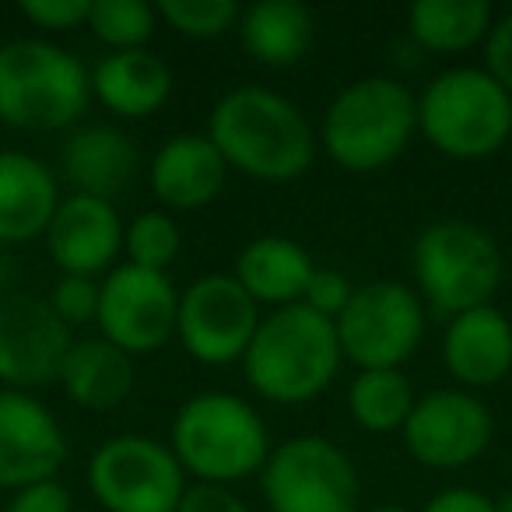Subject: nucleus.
Returning <instances> with one entry per match:
<instances>
[{
	"mask_svg": "<svg viewBox=\"0 0 512 512\" xmlns=\"http://www.w3.org/2000/svg\"><path fill=\"white\" fill-rule=\"evenodd\" d=\"M207 137L232 172L260 183H295L316 162L313 123L292 99L260 85L228 88L207 116Z\"/></svg>",
	"mask_w": 512,
	"mask_h": 512,
	"instance_id": "nucleus-1",
	"label": "nucleus"
},
{
	"mask_svg": "<svg viewBox=\"0 0 512 512\" xmlns=\"http://www.w3.org/2000/svg\"><path fill=\"white\" fill-rule=\"evenodd\" d=\"M341 362L344 355L334 320H323L299 302L264 313L239 365L256 397L299 407L334 383Z\"/></svg>",
	"mask_w": 512,
	"mask_h": 512,
	"instance_id": "nucleus-2",
	"label": "nucleus"
},
{
	"mask_svg": "<svg viewBox=\"0 0 512 512\" xmlns=\"http://www.w3.org/2000/svg\"><path fill=\"white\" fill-rule=\"evenodd\" d=\"M418 134V95L390 74H369L330 99L320 120L323 151L344 172H379L393 165Z\"/></svg>",
	"mask_w": 512,
	"mask_h": 512,
	"instance_id": "nucleus-3",
	"label": "nucleus"
},
{
	"mask_svg": "<svg viewBox=\"0 0 512 512\" xmlns=\"http://www.w3.org/2000/svg\"><path fill=\"white\" fill-rule=\"evenodd\" d=\"M169 449L197 484H232L260 474L271 456V432L249 400L204 390L183 400L169 428Z\"/></svg>",
	"mask_w": 512,
	"mask_h": 512,
	"instance_id": "nucleus-4",
	"label": "nucleus"
},
{
	"mask_svg": "<svg viewBox=\"0 0 512 512\" xmlns=\"http://www.w3.org/2000/svg\"><path fill=\"white\" fill-rule=\"evenodd\" d=\"M92 102V71L50 39L0 46V123L15 130H71Z\"/></svg>",
	"mask_w": 512,
	"mask_h": 512,
	"instance_id": "nucleus-5",
	"label": "nucleus"
},
{
	"mask_svg": "<svg viewBox=\"0 0 512 512\" xmlns=\"http://www.w3.org/2000/svg\"><path fill=\"white\" fill-rule=\"evenodd\" d=\"M411 274L425 309L453 320L470 309L491 306L505 260L488 228L467 218H439L414 239Z\"/></svg>",
	"mask_w": 512,
	"mask_h": 512,
	"instance_id": "nucleus-6",
	"label": "nucleus"
},
{
	"mask_svg": "<svg viewBox=\"0 0 512 512\" xmlns=\"http://www.w3.org/2000/svg\"><path fill=\"white\" fill-rule=\"evenodd\" d=\"M418 134L456 162L488 158L512 137V95L484 67H449L418 95Z\"/></svg>",
	"mask_w": 512,
	"mask_h": 512,
	"instance_id": "nucleus-7",
	"label": "nucleus"
},
{
	"mask_svg": "<svg viewBox=\"0 0 512 512\" xmlns=\"http://www.w3.org/2000/svg\"><path fill=\"white\" fill-rule=\"evenodd\" d=\"M88 488L106 512H176L190 484L169 442L120 432L88 456Z\"/></svg>",
	"mask_w": 512,
	"mask_h": 512,
	"instance_id": "nucleus-8",
	"label": "nucleus"
},
{
	"mask_svg": "<svg viewBox=\"0 0 512 512\" xmlns=\"http://www.w3.org/2000/svg\"><path fill=\"white\" fill-rule=\"evenodd\" d=\"M271 512H358V470L327 435H292L260 470Z\"/></svg>",
	"mask_w": 512,
	"mask_h": 512,
	"instance_id": "nucleus-9",
	"label": "nucleus"
},
{
	"mask_svg": "<svg viewBox=\"0 0 512 512\" xmlns=\"http://www.w3.org/2000/svg\"><path fill=\"white\" fill-rule=\"evenodd\" d=\"M334 330L344 362L358 372L400 369L425 337V302L400 281L355 285V295L334 320Z\"/></svg>",
	"mask_w": 512,
	"mask_h": 512,
	"instance_id": "nucleus-10",
	"label": "nucleus"
},
{
	"mask_svg": "<svg viewBox=\"0 0 512 512\" xmlns=\"http://www.w3.org/2000/svg\"><path fill=\"white\" fill-rule=\"evenodd\" d=\"M260 320L264 309L242 292L239 281L232 274L211 271L179 292L176 341L193 362L225 369L242 362Z\"/></svg>",
	"mask_w": 512,
	"mask_h": 512,
	"instance_id": "nucleus-11",
	"label": "nucleus"
},
{
	"mask_svg": "<svg viewBox=\"0 0 512 512\" xmlns=\"http://www.w3.org/2000/svg\"><path fill=\"white\" fill-rule=\"evenodd\" d=\"M179 288L162 271H144L134 264H116L99 281V337L120 351L151 355L176 337Z\"/></svg>",
	"mask_w": 512,
	"mask_h": 512,
	"instance_id": "nucleus-12",
	"label": "nucleus"
},
{
	"mask_svg": "<svg viewBox=\"0 0 512 512\" xmlns=\"http://www.w3.org/2000/svg\"><path fill=\"white\" fill-rule=\"evenodd\" d=\"M404 446L428 470H460L481 460L495 435L491 407L477 393L446 386L418 397L404 425Z\"/></svg>",
	"mask_w": 512,
	"mask_h": 512,
	"instance_id": "nucleus-13",
	"label": "nucleus"
},
{
	"mask_svg": "<svg viewBox=\"0 0 512 512\" xmlns=\"http://www.w3.org/2000/svg\"><path fill=\"white\" fill-rule=\"evenodd\" d=\"M71 344V327L60 323L43 295H0V390L32 393L57 383Z\"/></svg>",
	"mask_w": 512,
	"mask_h": 512,
	"instance_id": "nucleus-14",
	"label": "nucleus"
},
{
	"mask_svg": "<svg viewBox=\"0 0 512 512\" xmlns=\"http://www.w3.org/2000/svg\"><path fill=\"white\" fill-rule=\"evenodd\" d=\"M64 460L67 435L57 414L36 393L0 390V488L53 481Z\"/></svg>",
	"mask_w": 512,
	"mask_h": 512,
	"instance_id": "nucleus-15",
	"label": "nucleus"
},
{
	"mask_svg": "<svg viewBox=\"0 0 512 512\" xmlns=\"http://www.w3.org/2000/svg\"><path fill=\"white\" fill-rule=\"evenodd\" d=\"M123 225L113 200L67 193L46 228L43 242L53 267L60 274H81V278H106L123 253Z\"/></svg>",
	"mask_w": 512,
	"mask_h": 512,
	"instance_id": "nucleus-16",
	"label": "nucleus"
},
{
	"mask_svg": "<svg viewBox=\"0 0 512 512\" xmlns=\"http://www.w3.org/2000/svg\"><path fill=\"white\" fill-rule=\"evenodd\" d=\"M228 162L207 134H172L148 162V186L162 211H200L228 183Z\"/></svg>",
	"mask_w": 512,
	"mask_h": 512,
	"instance_id": "nucleus-17",
	"label": "nucleus"
},
{
	"mask_svg": "<svg viewBox=\"0 0 512 512\" xmlns=\"http://www.w3.org/2000/svg\"><path fill=\"white\" fill-rule=\"evenodd\" d=\"M137 169V144L113 123H81L60 144V179L71 193L113 200L134 183Z\"/></svg>",
	"mask_w": 512,
	"mask_h": 512,
	"instance_id": "nucleus-18",
	"label": "nucleus"
},
{
	"mask_svg": "<svg viewBox=\"0 0 512 512\" xmlns=\"http://www.w3.org/2000/svg\"><path fill=\"white\" fill-rule=\"evenodd\" d=\"M442 365L460 390H488L512 372V320L495 306L460 313L442 334Z\"/></svg>",
	"mask_w": 512,
	"mask_h": 512,
	"instance_id": "nucleus-19",
	"label": "nucleus"
},
{
	"mask_svg": "<svg viewBox=\"0 0 512 512\" xmlns=\"http://www.w3.org/2000/svg\"><path fill=\"white\" fill-rule=\"evenodd\" d=\"M60 176L29 151H0V246L43 239L60 207Z\"/></svg>",
	"mask_w": 512,
	"mask_h": 512,
	"instance_id": "nucleus-20",
	"label": "nucleus"
},
{
	"mask_svg": "<svg viewBox=\"0 0 512 512\" xmlns=\"http://www.w3.org/2000/svg\"><path fill=\"white\" fill-rule=\"evenodd\" d=\"M316 264L313 253L292 235H256L239 249L232 267V278L242 285V292L264 309L299 306L306 285L313 278Z\"/></svg>",
	"mask_w": 512,
	"mask_h": 512,
	"instance_id": "nucleus-21",
	"label": "nucleus"
},
{
	"mask_svg": "<svg viewBox=\"0 0 512 512\" xmlns=\"http://www.w3.org/2000/svg\"><path fill=\"white\" fill-rule=\"evenodd\" d=\"M172 67L151 50L106 53L92 67V99L120 120H148L169 102Z\"/></svg>",
	"mask_w": 512,
	"mask_h": 512,
	"instance_id": "nucleus-22",
	"label": "nucleus"
},
{
	"mask_svg": "<svg viewBox=\"0 0 512 512\" xmlns=\"http://www.w3.org/2000/svg\"><path fill=\"white\" fill-rule=\"evenodd\" d=\"M57 383L71 404L85 411H113L134 393V358L106 337H81L67 348Z\"/></svg>",
	"mask_w": 512,
	"mask_h": 512,
	"instance_id": "nucleus-23",
	"label": "nucleus"
},
{
	"mask_svg": "<svg viewBox=\"0 0 512 512\" xmlns=\"http://www.w3.org/2000/svg\"><path fill=\"white\" fill-rule=\"evenodd\" d=\"M239 43L256 64L295 67L309 53L316 36V22L299 0H260L239 15Z\"/></svg>",
	"mask_w": 512,
	"mask_h": 512,
	"instance_id": "nucleus-24",
	"label": "nucleus"
},
{
	"mask_svg": "<svg viewBox=\"0 0 512 512\" xmlns=\"http://www.w3.org/2000/svg\"><path fill=\"white\" fill-rule=\"evenodd\" d=\"M495 8L488 0H414L407 8V39L421 53H467L474 46H484Z\"/></svg>",
	"mask_w": 512,
	"mask_h": 512,
	"instance_id": "nucleus-25",
	"label": "nucleus"
},
{
	"mask_svg": "<svg viewBox=\"0 0 512 512\" xmlns=\"http://www.w3.org/2000/svg\"><path fill=\"white\" fill-rule=\"evenodd\" d=\"M414 404H418V393L404 369L355 372L348 386V414L369 435L404 432Z\"/></svg>",
	"mask_w": 512,
	"mask_h": 512,
	"instance_id": "nucleus-26",
	"label": "nucleus"
},
{
	"mask_svg": "<svg viewBox=\"0 0 512 512\" xmlns=\"http://www.w3.org/2000/svg\"><path fill=\"white\" fill-rule=\"evenodd\" d=\"M158 29L155 4L144 0H92L88 8V32L109 53L148 50V39Z\"/></svg>",
	"mask_w": 512,
	"mask_h": 512,
	"instance_id": "nucleus-27",
	"label": "nucleus"
},
{
	"mask_svg": "<svg viewBox=\"0 0 512 512\" xmlns=\"http://www.w3.org/2000/svg\"><path fill=\"white\" fill-rule=\"evenodd\" d=\"M183 246V232H179L176 218L162 207L151 211H137L134 218L123 225V253L127 264L144 267V271H162L169 274L172 260L179 256Z\"/></svg>",
	"mask_w": 512,
	"mask_h": 512,
	"instance_id": "nucleus-28",
	"label": "nucleus"
},
{
	"mask_svg": "<svg viewBox=\"0 0 512 512\" xmlns=\"http://www.w3.org/2000/svg\"><path fill=\"white\" fill-rule=\"evenodd\" d=\"M158 22L183 39H221L239 25L242 8L235 0H158Z\"/></svg>",
	"mask_w": 512,
	"mask_h": 512,
	"instance_id": "nucleus-29",
	"label": "nucleus"
},
{
	"mask_svg": "<svg viewBox=\"0 0 512 512\" xmlns=\"http://www.w3.org/2000/svg\"><path fill=\"white\" fill-rule=\"evenodd\" d=\"M99 281L102 278H81V274H60L53 281L50 295V309L60 316L64 327H85V323H95L99 316Z\"/></svg>",
	"mask_w": 512,
	"mask_h": 512,
	"instance_id": "nucleus-30",
	"label": "nucleus"
},
{
	"mask_svg": "<svg viewBox=\"0 0 512 512\" xmlns=\"http://www.w3.org/2000/svg\"><path fill=\"white\" fill-rule=\"evenodd\" d=\"M351 295H355V285H351L348 274L337 271V267H316L306 285V295H302V306L320 313L323 320H337L348 309Z\"/></svg>",
	"mask_w": 512,
	"mask_h": 512,
	"instance_id": "nucleus-31",
	"label": "nucleus"
},
{
	"mask_svg": "<svg viewBox=\"0 0 512 512\" xmlns=\"http://www.w3.org/2000/svg\"><path fill=\"white\" fill-rule=\"evenodd\" d=\"M92 0H22L18 11L29 25L43 32H74L88 25Z\"/></svg>",
	"mask_w": 512,
	"mask_h": 512,
	"instance_id": "nucleus-32",
	"label": "nucleus"
},
{
	"mask_svg": "<svg viewBox=\"0 0 512 512\" xmlns=\"http://www.w3.org/2000/svg\"><path fill=\"white\" fill-rule=\"evenodd\" d=\"M4 512H74V498L67 491V484H60L53 477V481H39L29 484V488L11 491Z\"/></svg>",
	"mask_w": 512,
	"mask_h": 512,
	"instance_id": "nucleus-33",
	"label": "nucleus"
},
{
	"mask_svg": "<svg viewBox=\"0 0 512 512\" xmlns=\"http://www.w3.org/2000/svg\"><path fill=\"white\" fill-rule=\"evenodd\" d=\"M484 71L512 95V11L495 18L488 39H484Z\"/></svg>",
	"mask_w": 512,
	"mask_h": 512,
	"instance_id": "nucleus-34",
	"label": "nucleus"
},
{
	"mask_svg": "<svg viewBox=\"0 0 512 512\" xmlns=\"http://www.w3.org/2000/svg\"><path fill=\"white\" fill-rule=\"evenodd\" d=\"M176 512H253L225 484H190Z\"/></svg>",
	"mask_w": 512,
	"mask_h": 512,
	"instance_id": "nucleus-35",
	"label": "nucleus"
},
{
	"mask_svg": "<svg viewBox=\"0 0 512 512\" xmlns=\"http://www.w3.org/2000/svg\"><path fill=\"white\" fill-rule=\"evenodd\" d=\"M421 512H495V495H484L467 484H449V488L435 491Z\"/></svg>",
	"mask_w": 512,
	"mask_h": 512,
	"instance_id": "nucleus-36",
	"label": "nucleus"
},
{
	"mask_svg": "<svg viewBox=\"0 0 512 512\" xmlns=\"http://www.w3.org/2000/svg\"><path fill=\"white\" fill-rule=\"evenodd\" d=\"M11 274H15V264H11V253H8V246H0V295H8Z\"/></svg>",
	"mask_w": 512,
	"mask_h": 512,
	"instance_id": "nucleus-37",
	"label": "nucleus"
},
{
	"mask_svg": "<svg viewBox=\"0 0 512 512\" xmlns=\"http://www.w3.org/2000/svg\"><path fill=\"white\" fill-rule=\"evenodd\" d=\"M495 512H512V491H502V495H495Z\"/></svg>",
	"mask_w": 512,
	"mask_h": 512,
	"instance_id": "nucleus-38",
	"label": "nucleus"
},
{
	"mask_svg": "<svg viewBox=\"0 0 512 512\" xmlns=\"http://www.w3.org/2000/svg\"><path fill=\"white\" fill-rule=\"evenodd\" d=\"M365 512H407V509H404V505L383 502V505H372V509H365Z\"/></svg>",
	"mask_w": 512,
	"mask_h": 512,
	"instance_id": "nucleus-39",
	"label": "nucleus"
}]
</instances>
